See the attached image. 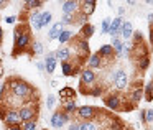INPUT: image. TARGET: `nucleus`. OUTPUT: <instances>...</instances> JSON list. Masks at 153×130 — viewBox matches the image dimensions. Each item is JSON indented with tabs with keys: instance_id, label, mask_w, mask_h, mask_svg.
Returning <instances> with one entry per match:
<instances>
[{
	"instance_id": "obj_40",
	"label": "nucleus",
	"mask_w": 153,
	"mask_h": 130,
	"mask_svg": "<svg viewBox=\"0 0 153 130\" xmlns=\"http://www.w3.org/2000/svg\"><path fill=\"white\" fill-rule=\"evenodd\" d=\"M54 104H56V97H54V94H48V97H46V107H48V109H53Z\"/></svg>"
},
{
	"instance_id": "obj_5",
	"label": "nucleus",
	"mask_w": 153,
	"mask_h": 130,
	"mask_svg": "<svg viewBox=\"0 0 153 130\" xmlns=\"http://www.w3.org/2000/svg\"><path fill=\"white\" fill-rule=\"evenodd\" d=\"M102 114H104L102 109L94 107V105H79L76 110L77 119L81 120H97V117L102 115Z\"/></svg>"
},
{
	"instance_id": "obj_9",
	"label": "nucleus",
	"mask_w": 153,
	"mask_h": 130,
	"mask_svg": "<svg viewBox=\"0 0 153 130\" xmlns=\"http://www.w3.org/2000/svg\"><path fill=\"white\" fill-rule=\"evenodd\" d=\"M69 122H71V115L66 114L63 109L56 110V112L51 115V119H50V123H51L53 129H63V127L66 125V123H69Z\"/></svg>"
},
{
	"instance_id": "obj_17",
	"label": "nucleus",
	"mask_w": 153,
	"mask_h": 130,
	"mask_svg": "<svg viewBox=\"0 0 153 130\" xmlns=\"http://www.w3.org/2000/svg\"><path fill=\"white\" fill-rule=\"evenodd\" d=\"M77 12H81V2L66 0L63 4V13H77Z\"/></svg>"
},
{
	"instance_id": "obj_6",
	"label": "nucleus",
	"mask_w": 153,
	"mask_h": 130,
	"mask_svg": "<svg viewBox=\"0 0 153 130\" xmlns=\"http://www.w3.org/2000/svg\"><path fill=\"white\" fill-rule=\"evenodd\" d=\"M125 100L127 99H123V96L120 92H110L104 97V105L109 110H112V112H120Z\"/></svg>"
},
{
	"instance_id": "obj_8",
	"label": "nucleus",
	"mask_w": 153,
	"mask_h": 130,
	"mask_svg": "<svg viewBox=\"0 0 153 130\" xmlns=\"http://www.w3.org/2000/svg\"><path fill=\"white\" fill-rule=\"evenodd\" d=\"M127 99H128L132 104H135V105L143 99V81L142 79H137L135 82H132L130 92H128V96H127Z\"/></svg>"
},
{
	"instance_id": "obj_7",
	"label": "nucleus",
	"mask_w": 153,
	"mask_h": 130,
	"mask_svg": "<svg viewBox=\"0 0 153 130\" xmlns=\"http://www.w3.org/2000/svg\"><path fill=\"white\" fill-rule=\"evenodd\" d=\"M110 81L114 82V87H115L117 91H123L130 82L128 74H127L123 69H115L114 71V73L110 74Z\"/></svg>"
},
{
	"instance_id": "obj_12",
	"label": "nucleus",
	"mask_w": 153,
	"mask_h": 130,
	"mask_svg": "<svg viewBox=\"0 0 153 130\" xmlns=\"http://www.w3.org/2000/svg\"><path fill=\"white\" fill-rule=\"evenodd\" d=\"M81 64H82V63L74 64L73 59H71V61H63V63H61V73H63V76H66V77L81 74Z\"/></svg>"
},
{
	"instance_id": "obj_55",
	"label": "nucleus",
	"mask_w": 153,
	"mask_h": 130,
	"mask_svg": "<svg viewBox=\"0 0 153 130\" xmlns=\"http://www.w3.org/2000/svg\"><path fill=\"white\" fill-rule=\"evenodd\" d=\"M107 5H109V7H112V2H110V0H107Z\"/></svg>"
},
{
	"instance_id": "obj_33",
	"label": "nucleus",
	"mask_w": 153,
	"mask_h": 130,
	"mask_svg": "<svg viewBox=\"0 0 153 130\" xmlns=\"http://www.w3.org/2000/svg\"><path fill=\"white\" fill-rule=\"evenodd\" d=\"M104 91H105V89H104V86H100V84L97 82L96 86H92V87H91L89 91H87V94H86V96H92V97H100V96H102V94H104Z\"/></svg>"
},
{
	"instance_id": "obj_32",
	"label": "nucleus",
	"mask_w": 153,
	"mask_h": 130,
	"mask_svg": "<svg viewBox=\"0 0 153 130\" xmlns=\"http://www.w3.org/2000/svg\"><path fill=\"white\" fill-rule=\"evenodd\" d=\"M143 99L146 102H152L153 100V81H150L145 87H143Z\"/></svg>"
},
{
	"instance_id": "obj_53",
	"label": "nucleus",
	"mask_w": 153,
	"mask_h": 130,
	"mask_svg": "<svg viewBox=\"0 0 153 130\" xmlns=\"http://www.w3.org/2000/svg\"><path fill=\"white\" fill-rule=\"evenodd\" d=\"M127 4H128V5H130V7H133V5H135V4H137V0H127Z\"/></svg>"
},
{
	"instance_id": "obj_23",
	"label": "nucleus",
	"mask_w": 153,
	"mask_h": 130,
	"mask_svg": "<svg viewBox=\"0 0 153 130\" xmlns=\"http://www.w3.org/2000/svg\"><path fill=\"white\" fill-rule=\"evenodd\" d=\"M71 99H76V91L73 87H63L59 91V100L61 104L66 102V100H71Z\"/></svg>"
},
{
	"instance_id": "obj_50",
	"label": "nucleus",
	"mask_w": 153,
	"mask_h": 130,
	"mask_svg": "<svg viewBox=\"0 0 153 130\" xmlns=\"http://www.w3.org/2000/svg\"><path fill=\"white\" fill-rule=\"evenodd\" d=\"M146 18H148V23L153 25V13H148V17H146Z\"/></svg>"
},
{
	"instance_id": "obj_18",
	"label": "nucleus",
	"mask_w": 153,
	"mask_h": 130,
	"mask_svg": "<svg viewBox=\"0 0 153 130\" xmlns=\"http://www.w3.org/2000/svg\"><path fill=\"white\" fill-rule=\"evenodd\" d=\"M122 23H123L122 17H117V18H114V20L110 22L109 35H110L112 38H117V36L120 35V30H122Z\"/></svg>"
},
{
	"instance_id": "obj_49",
	"label": "nucleus",
	"mask_w": 153,
	"mask_h": 130,
	"mask_svg": "<svg viewBox=\"0 0 153 130\" xmlns=\"http://www.w3.org/2000/svg\"><path fill=\"white\" fill-rule=\"evenodd\" d=\"M7 130H22L20 125H12V127H7Z\"/></svg>"
},
{
	"instance_id": "obj_21",
	"label": "nucleus",
	"mask_w": 153,
	"mask_h": 130,
	"mask_svg": "<svg viewBox=\"0 0 153 130\" xmlns=\"http://www.w3.org/2000/svg\"><path fill=\"white\" fill-rule=\"evenodd\" d=\"M97 53L104 58V59H112L115 56V50H114L112 45H102V46L97 50Z\"/></svg>"
},
{
	"instance_id": "obj_20",
	"label": "nucleus",
	"mask_w": 153,
	"mask_h": 130,
	"mask_svg": "<svg viewBox=\"0 0 153 130\" xmlns=\"http://www.w3.org/2000/svg\"><path fill=\"white\" fill-rule=\"evenodd\" d=\"M94 33H96V28H94V25L87 22V23H84L82 27H81L79 35H77V36H79V38H84V40H89V38L92 36Z\"/></svg>"
},
{
	"instance_id": "obj_16",
	"label": "nucleus",
	"mask_w": 153,
	"mask_h": 130,
	"mask_svg": "<svg viewBox=\"0 0 153 130\" xmlns=\"http://www.w3.org/2000/svg\"><path fill=\"white\" fill-rule=\"evenodd\" d=\"M96 5H97V0H81V13L91 17L96 10Z\"/></svg>"
},
{
	"instance_id": "obj_37",
	"label": "nucleus",
	"mask_w": 153,
	"mask_h": 130,
	"mask_svg": "<svg viewBox=\"0 0 153 130\" xmlns=\"http://www.w3.org/2000/svg\"><path fill=\"white\" fill-rule=\"evenodd\" d=\"M36 120H25V122L20 123L22 130H36Z\"/></svg>"
},
{
	"instance_id": "obj_26",
	"label": "nucleus",
	"mask_w": 153,
	"mask_h": 130,
	"mask_svg": "<svg viewBox=\"0 0 153 130\" xmlns=\"http://www.w3.org/2000/svg\"><path fill=\"white\" fill-rule=\"evenodd\" d=\"M30 20H31V23H33V28H35V30H41V28H43V25H41V12L33 10V12H31Z\"/></svg>"
},
{
	"instance_id": "obj_22",
	"label": "nucleus",
	"mask_w": 153,
	"mask_h": 130,
	"mask_svg": "<svg viewBox=\"0 0 153 130\" xmlns=\"http://www.w3.org/2000/svg\"><path fill=\"white\" fill-rule=\"evenodd\" d=\"M63 30H64V23L63 22H56L48 31V40H58V36Z\"/></svg>"
},
{
	"instance_id": "obj_30",
	"label": "nucleus",
	"mask_w": 153,
	"mask_h": 130,
	"mask_svg": "<svg viewBox=\"0 0 153 130\" xmlns=\"http://www.w3.org/2000/svg\"><path fill=\"white\" fill-rule=\"evenodd\" d=\"M41 5H43V0H25V10L28 12L38 10Z\"/></svg>"
},
{
	"instance_id": "obj_39",
	"label": "nucleus",
	"mask_w": 153,
	"mask_h": 130,
	"mask_svg": "<svg viewBox=\"0 0 153 130\" xmlns=\"http://www.w3.org/2000/svg\"><path fill=\"white\" fill-rule=\"evenodd\" d=\"M110 18H104L102 25H100V35H109V28H110Z\"/></svg>"
},
{
	"instance_id": "obj_47",
	"label": "nucleus",
	"mask_w": 153,
	"mask_h": 130,
	"mask_svg": "<svg viewBox=\"0 0 153 130\" xmlns=\"http://www.w3.org/2000/svg\"><path fill=\"white\" fill-rule=\"evenodd\" d=\"M5 22H7V23H15V22H17V18H15V17H7V18H5Z\"/></svg>"
},
{
	"instance_id": "obj_34",
	"label": "nucleus",
	"mask_w": 153,
	"mask_h": 130,
	"mask_svg": "<svg viewBox=\"0 0 153 130\" xmlns=\"http://www.w3.org/2000/svg\"><path fill=\"white\" fill-rule=\"evenodd\" d=\"M71 40H73V31H71V30H63L59 33V36H58V41H59L61 45L69 43Z\"/></svg>"
},
{
	"instance_id": "obj_56",
	"label": "nucleus",
	"mask_w": 153,
	"mask_h": 130,
	"mask_svg": "<svg viewBox=\"0 0 153 130\" xmlns=\"http://www.w3.org/2000/svg\"><path fill=\"white\" fill-rule=\"evenodd\" d=\"M0 53H2V46H0Z\"/></svg>"
},
{
	"instance_id": "obj_11",
	"label": "nucleus",
	"mask_w": 153,
	"mask_h": 130,
	"mask_svg": "<svg viewBox=\"0 0 153 130\" xmlns=\"http://www.w3.org/2000/svg\"><path fill=\"white\" fill-rule=\"evenodd\" d=\"M74 46H76V50H77V58H81V59L87 61V58L91 56V48H89V43H87V40H84V38H79V36H77L76 40H74Z\"/></svg>"
},
{
	"instance_id": "obj_3",
	"label": "nucleus",
	"mask_w": 153,
	"mask_h": 130,
	"mask_svg": "<svg viewBox=\"0 0 153 130\" xmlns=\"http://www.w3.org/2000/svg\"><path fill=\"white\" fill-rule=\"evenodd\" d=\"M97 82H99V81H97V74L94 73V69L86 68V69L81 71V74H79V89H81V92H82L84 96H86L87 91H89L92 86H96Z\"/></svg>"
},
{
	"instance_id": "obj_24",
	"label": "nucleus",
	"mask_w": 153,
	"mask_h": 130,
	"mask_svg": "<svg viewBox=\"0 0 153 130\" xmlns=\"http://www.w3.org/2000/svg\"><path fill=\"white\" fill-rule=\"evenodd\" d=\"M120 35L123 36V40H130L133 35V25L130 22H123L122 23V30H120Z\"/></svg>"
},
{
	"instance_id": "obj_57",
	"label": "nucleus",
	"mask_w": 153,
	"mask_h": 130,
	"mask_svg": "<svg viewBox=\"0 0 153 130\" xmlns=\"http://www.w3.org/2000/svg\"><path fill=\"white\" fill-rule=\"evenodd\" d=\"M43 130H46V129H43Z\"/></svg>"
},
{
	"instance_id": "obj_35",
	"label": "nucleus",
	"mask_w": 153,
	"mask_h": 130,
	"mask_svg": "<svg viewBox=\"0 0 153 130\" xmlns=\"http://www.w3.org/2000/svg\"><path fill=\"white\" fill-rule=\"evenodd\" d=\"M79 13V12H77ZM77 13H63V17H61V22H63L64 25H73L77 22Z\"/></svg>"
},
{
	"instance_id": "obj_31",
	"label": "nucleus",
	"mask_w": 153,
	"mask_h": 130,
	"mask_svg": "<svg viewBox=\"0 0 153 130\" xmlns=\"http://www.w3.org/2000/svg\"><path fill=\"white\" fill-rule=\"evenodd\" d=\"M135 66L138 71H142V73H145L146 69H148L150 66V56H145V58H140V59L135 61Z\"/></svg>"
},
{
	"instance_id": "obj_19",
	"label": "nucleus",
	"mask_w": 153,
	"mask_h": 130,
	"mask_svg": "<svg viewBox=\"0 0 153 130\" xmlns=\"http://www.w3.org/2000/svg\"><path fill=\"white\" fill-rule=\"evenodd\" d=\"M54 54H56V58H58V61H71L73 59V53H71V48L69 46H61V48H58L56 51H54Z\"/></svg>"
},
{
	"instance_id": "obj_48",
	"label": "nucleus",
	"mask_w": 153,
	"mask_h": 130,
	"mask_svg": "<svg viewBox=\"0 0 153 130\" xmlns=\"http://www.w3.org/2000/svg\"><path fill=\"white\" fill-rule=\"evenodd\" d=\"M125 15V7H119V17H123Z\"/></svg>"
},
{
	"instance_id": "obj_28",
	"label": "nucleus",
	"mask_w": 153,
	"mask_h": 130,
	"mask_svg": "<svg viewBox=\"0 0 153 130\" xmlns=\"http://www.w3.org/2000/svg\"><path fill=\"white\" fill-rule=\"evenodd\" d=\"M61 109H63L66 114H69V115H73V114L77 110L76 100H74V99H71V100H66V102H63V107H61Z\"/></svg>"
},
{
	"instance_id": "obj_25",
	"label": "nucleus",
	"mask_w": 153,
	"mask_h": 130,
	"mask_svg": "<svg viewBox=\"0 0 153 130\" xmlns=\"http://www.w3.org/2000/svg\"><path fill=\"white\" fill-rule=\"evenodd\" d=\"M81 130H100V125L96 123V120H79Z\"/></svg>"
},
{
	"instance_id": "obj_29",
	"label": "nucleus",
	"mask_w": 153,
	"mask_h": 130,
	"mask_svg": "<svg viewBox=\"0 0 153 130\" xmlns=\"http://www.w3.org/2000/svg\"><path fill=\"white\" fill-rule=\"evenodd\" d=\"M107 129H109V130H123V129H125V123H123L119 117H112Z\"/></svg>"
},
{
	"instance_id": "obj_4",
	"label": "nucleus",
	"mask_w": 153,
	"mask_h": 130,
	"mask_svg": "<svg viewBox=\"0 0 153 130\" xmlns=\"http://www.w3.org/2000/svg\"><path fill=\"white\" fill-rule=\"evenodd\" d=\"M22 117V122L25 120H38V112H40V107L35 100H30V102H25L23 105L18 109Z\"/></svg>"
},
{
	"instance_id": "obj_27",
	"label": "nucleus",
	"mask_w": 153,
	"mask_h": 130,
	"mask_svg": "<svg viewBox=\"0 0 153 130\" xmlns=\"http://www.w3.org/2000/svg\"><path fill=\"white\" fill-rule=\"evenodd\" d=\"M43 53H45L43 43L38 41V40H33V43H31V46H30V54L33 56V54H43Z\"/></svg>"
},
{
	"instance_id": "obj_42",
	"label": "nucleus",
	"mask_w": 153,
	"mask_h": 130,
	"mask_svg": "<svg viewBox=\"0 0 153 130\" xmlns=\"http://www.w3.org/2000/svg\"><path fill=\"white\" fill-rule=\"evenodd\" d=\"M138 119H140V122H142L143 125H146V109H142V110H140Z\"/></svg>"
},
{
	"instance_id": "obj_43",
	"label": "nucleus",
	"mask_w": 153,
	"mask_h": 130,
	"mask_svg": "<svg viewBox=\"0 0 153 130\" xmlns=\"http://www.w3.org/2000/svg\"><path fill=\"white\" fill-rule=\"evenodd\" d=\"M122 54H123V56H128L130 58V54H132V45H128V46H127V45H123Z\"/></svg>"
},
{
	"instance_id": "obj_15",
	"label": "nucleus",
	"mask_w": 153,
	"mask_h": 130,
	"mask_svg": "<svg viewBox=\"0 0 153 130\" xmlns=\"http://www.w3.org/2000/svg\"><path fill=\"white\" fill-rule=\"evenodd\" d=\"M45 66H46L48 74L54 73V69H56V66H58V58H56V54H54V51H51V53H48L46 56H45Z\"/></svg>"
},
{
	"instance_id": "obj_13",
	"label": "nucleus",
	"mask_w": 153,
	"mask_h": 130,
	"mask_svg": "<svg viewBox=\"0 0 153 130\" xmlns=\"http://www.w3.org/2000/svg\"><path fill=\"white\" fill-rule=\"evenodd\" d=\"M4 123H5L7 127L20 125V123H22V117H20V112H18V109H7V112H5V117H4Z\"/></svg>"
},
{
	"instance_id": "obj_54",
	"label": "nucleus",
	"mask_w": 153,
	"mask_h": 130,
	"mask_svg": "<svg viewBox=\"0 0 153 130\" xmlns=\"http://www.w3.org/2000/svg\"><path fill=\"white\" fill-rule=\"evenodd\" d=\"M145 2H146L148 5H153V0H145Z\"/></svg>"
},
{
	"instance_id": "obj_36",
	"label": "nucleus",
	"mask_w": 153,
	"mask_h": 130,
	"mask_svg": "<svg viewBox=\"0 0 153 130\" xmlns=\"http://www.w3.org/2000/svg\"><path fill=\"white\" fill-rule=\"evenodd\" d=\"M110 45L114 46L117 56H122V51H123V43H122V40H120L119 36H117V38H112V43H110Z\"/></svg>"
},
{
	"instance_id": "obj_1",
	"label": "nucleus",
	"mask_w": 153,
	"mask_h": 130,
	"mask_svg": "<svg viewBox=\"0 0 153 130\" xmlns=\"http://www.w3.org/2000/svg\"><path fill=\"white\" fill-rule=\"evenodd\" d=\"M7 87L10 89L12 96L22 99L23 102L33 100V96L36 94V89L31 84H28L25 79H22V77H10L7 81Z\"/></svg>"
},
{
	"instance_id": "obj_38",
	"label": "nucleus",
	"mask_w": 153,
	"mask_h": 130,
	"mask_svg": "<svg viewBox=\"0 0 153 130\" xmlns=\"http://www.w3.org/2000/svg\"><path fill=\"white\" fill-rule=\"evenodd\" d=\"M51 20H53V13H51V12H41V25H43V27L50 25Z\"/></svg>"
},
{
	"instance_id": "obj_10",
	"label": "nucleus",
	"mask_w": 153,
	"mask_h": 130,
	"mask_svg": "<svg viewBox=\"0 0 153 130\" xmlns=\"http://www.w3.org/2000/svg\"><path fill=\"white\" fill-rule=\"evenodd\" d=\"M150 50L146 46L145 41H137V43H132V54H130V59L137 61L140 58H145V56H150Z\"/></svg>"
},
{
	"instance_id": "obj_46",
	"label": "nucleus",
	"mask_w": 153,
	"mask_h": 130,
	"mask_svg": "<svg viewBox=\"0 0 153 130\" xmlns=\"http://www.w3.org/2000/svg\"><path fill=\"white\" fill-rule=\"evenodd\" d=\"M36 68H38V71H40V73H45V71H46L45 63H36Z\"/></svg>"
},
{
	"instance_id": "obj_52",
	"label": "nucleus",
	"mask_w": 153,
	"mask_h": 130,
	"mask_svg": "<svg viewBox=\"0 0 153 130\" xmlns=\"http://www.w3.org/2000/svg\"><path fill=\"white\" fill-rule=\"evenodd\" d=\"M7 2H8V0H0V8H4L5 5H7Z\"/></svg>"
},
{
	"instance_id": "obj_44",
	"label": "nucleus",
	"mask_w": 153,
	"mask_h": 130,
	"mask_svg": "<svg viewBox=\"0 0 153 130\" xmlns=\"http://www.w3.org/2000/svg\"><path fill=\"white\" fill-rule=\"evenodd\" d=\"M69 130H81L79 122H69Z\"/></svg>"
},
{
	"instance_id": "obj_14",
	"label": "nucleus",
	"mask_w": 153,
	"mask_h": 130,
	"mask_svg": "<svg viewBox=\"0 0 153 130\" xmlns=\"http://www.w3.org/2000/svg\"><path fill=\"white\" fill-rule=\"evenodd\" d=\"M104 61L105 59H104L99 53H91V56L87 58L86 63H87V68H91V69H100V68H104V64H105Z\"/></svg>"
},
{
	"instance_id": "obj_45",
	"label": "nucleus",
	"mask_w": 153,
	"mask_h": 130,
	"mask_svg": "<svg viewBox=\"0 0 153 130\" xmlns=\"http://www.w3.org/2000/svg\"><path fill=\"white\" fill-rule=\"evenodd\" d=\"M148 40H150V45L153 48V25H150V33H148Z\"/></svg>"
},
{
	"instance_id": "obj_2",
	"label": "nucleus",
	"mask_w": 153,
	"mask_h": 130,
	"mask_svg": "<svg viewBox=\"0 0 153 130\" xmlns=\"http://www.w3.org/2000/svg\"><path fill=\"white\" fill-rule=\"evenodd\" d=\"M33 43V38H31V33L28 28L17 27L13 30V50H12V56L17 58L18 54L25 53V51H30V46Z\"/></svg>"
},
{
	"instance_id": "obj_41",
	"label": "nucleus",
	"mask_w": 153,
	"mask_h": 130,
	"mask_svg": "<svg viewBox=\"0 0 153 130\" xmlns=\"http://www.w3.org/2000/svg\"><path fill=\"white\" fill-rule=\"evenodd\" d=\"M153 123V109H146V125Z\"/></svg>"
},
{
	"instance_id": "obj_51",
	"label": "nucleus",
	"mask_w": 153,
	"mask_h": 130,
	"mask_svg": "<svg viewBox=\"0 0 153 130\" xmlns=\"http://www.w3.org/2000/svg\"><path fill=\"white\" fill-rule=\"evenodd\" d=\"M2 40H4V28L0 25V43H2Z\"/></svg>"
}]
</instances>
